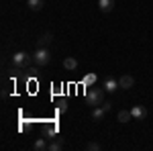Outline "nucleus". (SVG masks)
<instances>
[{"label": "nucleus", "instance_id": "1", "mask_svg": "<svg viewBox=\"0 0 153 151\" xmlns=\"http://www.w3.org/2000/svg\"><path fill=\"white\" fill-rule=\"evenodd\" d=\"M104 102V88H96V86H90L86 90V104L90 106H100Z\"/></svg>", "mask_w": 153, "mask_h": 151}, {"label": "nucleus", "instance_id": "2", "mask_svg": "<svg viewBox=\"0 0 153 151\" xmlns=\"http://www.w3.org/2000/svg\"><path fill=\"white\" fill-rule=\"evenodd\" d=\"M31 61H35L33 55H29V53H25V51H16V53H12V65H14V70H23L27 68Z\"/></svg>", "mask_w": 153, "mask_h": 151}, {"label": "nucleus", "instance_id": "3", "mask_svg": "<svg viewBox=\"0 0 153 151\" xmlns=\"http://www.w3.org/2000/svg\"><path fill=\"white\" fill-rule=\"evenodd\" d=\"M33 59H35L37 65H47L49 61H51V53L45 47H37V51L33 53Z\"/></svg>", "mask_w": 153, "mask_h": 151}, {"label": "nucleus", "instance_id": "4", "mask_svg": "<svg viewBox=\"0 0 153 151\" xmlns=\"http://www.w3.org/2000/svg\"><path fill=\"white\" fill-rule=\"evenodd\" d=\"M135 86V78L129 76V74H125V76H120L118 78V88H123V90H129Z\"/></svg>", "mask_w": 153, "mask_h": 151}, {"label": "nucleus", "instance_id": "5", "mask_svg": "<svg viewBox=\"0 0 153 151\" xmlns=\"http://www.w3.org/2000/svg\"><path fill=\"white\" fill-rule=\"evenodd\" d=\"M131 115H133V118H137V121H143V118L147 116V108L141 106V104H135L131 108Z\"/></svg>", "mask_w": 153, "mask_h": 151}, {"label": "nucleus", "instance_id": "6", "mask_svg": "<svg viewBox=\"0 0 153 151\" xmlns=\"http://www.w3.org/2000/svg\"><path fill=\"white\" fill-rule=\"evenodd\" d=\"M104 116H106L104 106H92V121H94V123H100Z\"/></svg>", "mask_w": 153, "mask_h": 151}, {"label": "nucleus", "instance_id": "7", "mask_svg": "<svg viewBox=\"0 0 153 151\" xmlns=\"http://www.w3.org/2000/svg\"><path fill=\"white\" fill-rule=\"evenodd\" d=\"M102 88H104L106 92H114V90H118V80L106 78V80H104V84H102Z\"/></svg>", "mask_w": 153, "mask_h": 151}, {"label": "nucleus", "instance_id": "8", "mask_svg": "<svg viewBox=\"0 0 153 151\" xmlns=\"http://www.w3.org/2000/svg\"><path fill=\"white\" fill-rule=\"evenodd\" d=\"M47 137H41V139H37L35 143H33V149L35 151H45V149H49V143H47Z\"/></svg>", "mask_w": 153, "mask_h": 151}, {"label": "nucleus", "instance_id": "9", "mask_svg": "<svg viewBox=\"0 0 153 151\" xmlns=\"http://www.w3.org/2000/svg\"><path fill=\"white\" fill-rule=\"evenodd\" d=\"M98 8L102 12H110L114 8V0H98Z\"/></svg>", "mask_w": 153, "mask_h": 151}, {"label": "nucleus", "instance_id": "10", "mask_svg": "<svg viewBox=\"0 0 153 151\" xmlns=\"http://www.w3.org/2000/svg\"><path fill=\"white\" fill-rule=\"evenodd\" d=\"M63 68H65L68 71L78 70V59H76V57H65V59H63Z\"/></svg>", "mask_w": 153, "mask_h": 151}, {"label": "nucleus", "instance_id": "11", "mask_svg": "<svg viewBox=\"0 0 153 151\" xmlns=\"http://www.w3.org/2000/svg\"><path fill=\"white\" fill-rule=\"evenodd\" d=\"M27 6L31 8V10H41L43 6H45V0H27Z\"/></svg>", "mask_w": 153, "mask_h": 151}, {"label": "nucleus", "instance_id": "12", "mask_svg": "<svg viewBox=\"0 0 153 151\" xmlns=\"http://www.w3.org/2000/svg\"><path fill=\"white\" fill-rule=\"evenodd\" d=\"M96 80H98V76H96V74H86V76H84V80H82V84L86 86V88H90V86H94V84H96Z\"/></svg>", "mask_w": 153, "mask_h": 151}, {"label": "nucleus", "instance_id": "13", "mask_svg": "<svg viewBox=\"0 0 153 151\" xmlns=\"http://www.w3.org/2000/svg\"><path fill=\"white\" fill-rule=\"evenodd\" d=\"M51 41H53V35H51V33H45V35L39 37V41H37V47H45V45H49Z\"/></svg>", "mask_w": 153, "mask_h": 151}, {"label": "nucleus", "instance_id": "14", "mask_svg": "<svg viewBox=\"0 0 153 151\" xmlns=\"http://www.w3.org/2000/svg\"><path fill=\"white\" fill-rule=\"evenodd\" d=\"M61 147H63V139L61 137H55V139L49 143V151H59Z\"/></svg>", "mask_w": 153, "mask_h": 151}, {"label": "nucleus", "instance_id": "15", "mask_svg": "<svg viewBox=\"0 0 153 151\" xmlns=\"http://www.w3.org/2000/svg\"><path fill=\"white\" fill-rule=\"evenodd\" d=\"M131 118H133L131 110H120V112H118V123H129Z\"/></svg>", "mask_w": 153, "mask_h": 151}, {"label": "nucleus", "instance_id": "16", "mask_svg": "<svg viewBox=\"0 0 153 151\" xmlns=\"http://www.w3.org/2000/svg\"><path fill=\"white\" fill-rule=\"evenodd\" d=\"M45 137H47V139H55V137H57V129H55V127H49L47 131H45Z\"/></svg>", "mask_w": 153, "mask_h": 151}, {"label": "nucleus", "instance_id": "17", "mask_svg": "<svg viewBox=\"0 0 153 151\" xmlns=\"http://www.w3.org/2000/svg\"><path fill=\"white\" fill-rule=\"evenodd\" d=\"M57 110L59 112H65V110H68V100H61V102L57 104Z\"/></svg>", "mask_w": 153, "mask_h": 151}, {"label": "nucleus", "instance_id": "18", "mask_svg": "<svg viewBox=\"0 0 153 151\" xmlns=\"http://www.w3.org/2000/svg\"><path fill=\"white\" fill-rule=\"evenodd\" d=\"M86 147H88L90 151H98V149H100V145H98V143H88Z\"/></svg>", "mask_w": 153, "mask_h": 151}, {"label": "nucleus", "instance_id": "19", "mask_svg": "<svg viewBox=\"0 0 153 151\" xmlns=\"http://www.w3.org/2000/svg\"><path fill=\"white\" fill-rule=\"evenodd\" d=\"M102 106H104V110H106V112H108V110L112 108V104H110V102H102Z\"/></svg>", "mask_w": 153, "mask_h": 151}]
</instances>
